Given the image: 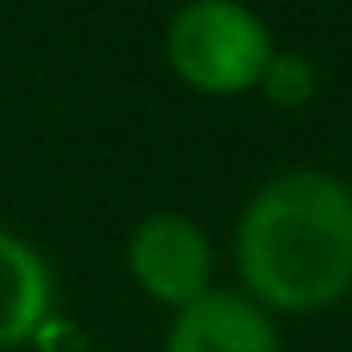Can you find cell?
<instances>
[{
    "mask_svg": "<svg viewBox=\"0 0 352 352\" xmlns=\"http://www.w3.org/2000/svg\"><path fill=\"white\" fill-rule=\"evenodd\" d=\"M250 299L317 312L352 290V188L326 170H290L258 188L236 228Z\"/></svg>",
    "mask_w": 352,
    "mask_h": 352,
    "instance_id": "1",
    "label": "cell"
},
{
    "mask_svg": "<svg viewBox=\"0 0 352 352\" xmlns=\"http://www.w3.org/2000/svg\"><path fill=\"white\" fill-rule=\"evenodd\" d=\"M165 58L201 94H241L263 80L272 36L241 0H192L170 23Z\"/></svg>",
    "mask_w": 352,
    "mask_h": 352,
    "instance_id": "2",
    "label": "cell"
},
{
    "mask_svg": "<svg viewBox=\"0 0 352 352\" xmlns=\"http://www.w3.org/2000/svg\"><path fill=\"white\" fill-rule=\"evenodd\" d=\"M210 241L197 223L179 214H156L129 241V272L152 299L188 308L201 294H210Z\"/></svg>",
    "mask_w": 352,
    "mask_h": 352,
    "instance_id": "3",
    "label": "cell"
},
{
    "mask_svg": "<svg viewBox=\"0 0 352 352\" xmlns=\"http://www.w3.org/2000/svg\"><path fill=\"white\" fill-rule=\"evenodd\" d=\"M165 352H281V339L263 303L232 290H210L179 308Z\"/></svg>",
    "mask_w": 352,
    "mask_h": 352,
    "instance_id": "4",
    "label": "cell"
},
{
    "mask_svg": "<svg viewBox=\"0 0 352 352\" xmlns=\"http://www.w3.org/2000/svg\"><path fill=\"white\" fill-rule=\"evenodd\" d=\"M50 312L45 263L18 236L0 232V348L23 344Z\"/></svg>",
    "mask_w": 352,
    "mask_h": 352,
    "instance_id": "5",
    "label": "cell"
},
{
    "mask_svg": "<svg viewBox=\"0 0 352 352\" xmlns=\"http://www.w3.org/2000/svg\"><path fill=\"white\" fill-rule=\"evenodd\" d=\"M258 89L267 94L272 107L294 112V107H303L312 94H317V72H312V63L303 58V54H272V63H267Z\"/></svg>",
    "mask_w": 352,
    "mask_h": 352,
    "instance_id": "6",
    "label": "cell"
}]
</instances>
